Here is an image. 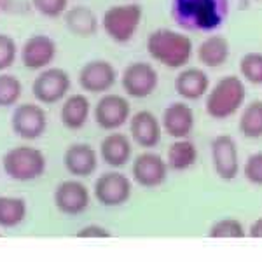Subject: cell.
I'll use <instances>...</instances> for the list:
<instances>
[{"mask_svg":"<svg viewBox=\"0 0 262 262\" xmlns=\"http://www.w3.org/2000/svg\"><path fill=\"white\" fill-rule=\"evenodd\" d=\"M239 77L252 86H262V53L252 51L239 60Z\"/></svg>","mask_w":262,"mask_h":262,"instance_id":"cell-28","label":"cell"},{"mask_svg":"<svg viewBox=\"0 0 262 262\" xmlns=\"http://www.w3.org/2000/svg\"><path fill=\"white\" fill-rule=\"evenodd\" d=\"M247 101V84L239 75H224L205 96V111L212 119L224 121L236 116Z\"/></svg>","mask_w":262,"mask_h":262,"instance_id":"cell-3","label":"cell"},{"mask_svg":"<svg viewBox=\"0 0 262 262\" xmlns=\"http://www.w3.org/2000/svg\"><path fill=\"white\" fill-rule=\"evenodd\" d=\"M231 56V46L227 37L221 33H208L196 49V58L206 69H221Z\"/></svg>","mask_w":262,"mask_h":262,"instance_id":"cell-19","label":"cell"},{"mask_svg":"<svg viewBox=\"0 0 262 262\" xmlns=\"http://www.w3.org/2000/svg\"><path fill=\"white\" fill-rule=\"evenodd\" d=\"M12 131L23 140H37L48 128V114L40 103L23 101L18 103L11 117Z\"/></svg>","mask_w":262,"mask_h":262,"instance_id":"cell-8","label":"cell"},{"mask_svg":"<svg viewBox=\"0 0 262 262\" xmlns=\"http://www.w3.org/2000/svg\"><path fill=\"white\" fill-rule=\"evenodd\" d=\"M129 135L142 149H154L163 137L161 121L150 111H138L129 117Z\"/></svg>","mask_w":262,"mask_h":262,"instance_id":"cell-16","label":"cell"},{"mask_svg":"<svg viewBox=\"0 0 262 262\" xmlns=\"http://www.w3.org/2000/svg\"><path fill=\"white\" fill-rule=\"evenodd\" d=\"M54 203L65 215H79L90 205V191L79 180H65L54 191Z\"/></svg>","mask_w":262,"mask_h":262,"instance_id":"cell-18","label":"cell"},{"mask_svg":"<svg viewBox=\"0 0 262 262\" xmlns=\"http://www.w3.org/2000/svg\"><path fill=\"white\" fill-rule=\"evenodd\" d=\"M91 116V101L82 93H75L63 100L60 119L67 129L77 131L84 128Z\"/></svg>","mask_w":262,"mask_h":262,"instance_id":"cell-21","label":"cell"},{"mask_svg":"<svg viewBox=\"0 0 262 262\" xmlns=\"http://www.w3.org/2000/svg\"><path fill=\"white\" fill-rule=\"evenodd\" d=\"M239 133L247 138L262 137V100H253L243 105L238 122Z\"/></svg>","mask_w":262,"mask_h":262,"instance_id":"cell-25","label":"cell"},{"mask_svg":"<svg viewBox=\"0 0 262 262\" xmlns=\"http://www.w3.org/2000/svg\"><path fill=\"white\" fill-rule=\"evenodd\" d=\"M27 215V203L21 198L0 196V226L16 227L25 221Z\"/></svg>","mask_w":262,"mask_h":262,"instance_id":"cell-26","label":"cell"},{"mask_svg":"<svg viewBox=\"0 0 262 262\" xmlns=\"http://www.w3.org/2000/svg\"><path fill=\"white\" fill-rule=\"evenodd\" d=\"M159 86V74L149 61H133L122 70L121 88L126 96L143 100L154 95Z\"/></svg>","mask_w":262,"mask_h":262,"instance_id":"cell-7","label":"cell"},{"mask_svg":"<svg viewBox=\"0 0 262 262\" xmlns=\"http://www.w3.org/2000/svg\"><path fill=\"white\" fill-rule=\"evenodd\" d=\"M212 161L222 180H234L239 173L238 145L231 135H219L212 140Z\"/></svg>","mask_w":262,"mask_h":262,"instance_id":"cell-12","label":"cell"},{"mask_svg":"<svg viewBox=\"0 0 262 262\" xmlns=\"http://www.w3.org/2000/svg\"><path fill=\"white\" fill-rule=\"evenodd\" d=\"M198 161V147L189 138H179L168 149L166 164L175 171H185Z\"/></svg>","mask_w":262,"mask_h":262,"instance_id":"cell-24","label":"cell"},{"mask_svg":"<svg viewBox=\"0 0 262 262\" xmlns=\"http://www.w3.org/2000/svg\"><path fill=\"white\" fill-rule=\"evenodd\" d=\"M170 11L184 32L213 33L229 18V0H171Z\"/></svg>","mask_w":262,"mask_h":262,"instance_id":"cell-1","label":"cell"},{"mask_svg":"<svg viewBox=\"0 0 262 262\" xmlns=\"http://www.w3.org/2000/svg\"><path fill=\"white\" fill-rule=\"evenodd\" d=\"M175 93L185 101H198L210 91V77L203 69L198 67H184L175 77Z\"/></svg>","mask_w":262,"mask_h":262,"instance_id":"cell-17","label":"cell"},{"mask_svg":"<svg viewBox=\"0 0 262 262\" xmlns=\"http://www.w3.org/2000/svg\"><path fill=\"white\" fill-rule=\"evenodd\" d=\"M245 179L253 185H262V152L248 156L243 166Z\"/></svg>","mask_w":262,"mask_h":262,"instance_id":"cell-32","label":"cell"},{"mask_svg":"<svg viewBox=\"0 0 262 262\" xmlns=\"http://www.w3.org/2000/svg\"><path fill=\"white\" fill-rule=\"evenodd\" d=\"M32 7L44 18L56 19L69 9V0H32Z\"/></svg>","mask_w":262,"mask_h":262,"instance_id":"cell-30","label":"cell"},{"mask_svg":"<svg viewBox=\"0 0 262 262\" xmlns=\"http://www.w3.org/2000/svg\"><path fill=\"white\" fill-rule=\"evenodd\" d=\"M77 82L84 93L105 95L117 82V70L111 61L96 58V60L84 63L82 69L79 70Z\"/></svg>","mask_w":262,"mask_h":262,"instance_id":"cell-10","label":"cell"},{"mask_svg":"<svg viewBox=\"0 0 262 262\" xmlns=\"http://www.w3.org/2000/svg\"><path fill=\"white\" fill-rule=\"evenodd\" d=\"M143 19V9L140 4H117L111 6L101 16V28L105 35L116 44H128L137 35Z\"/></svg>","mask_w":262,"mask_h":262,"instance_id":"cell-4","label":"cell"},{"mask_svg":"<svg viewBox=\"0 0 262 262\" xmlns=\"http://www.w3.org/2000/svg\"><path fill=\"white\" fill-rule=\"evenodd\" d=\"M208 236L212 238H243L245 231L242 222H238L236 219H221L210 227Z\"/></svg>","mask_w":262,"mask_h":262,"instance_id":"cell-29","label":"cell"},{"mask_svg":"<svg viewBox=\"0 0 262 262\" xmlns=\"http://www.w3.org/2000/svg\"><path fill=\"white\" fill-rule=\"evenodd\" d=\"M6 6L9 11H27V6H32V0H2V7Z\"/></svg>","mask_w":262,"mask_h":262,"instance_id":"cell-34","label":"cell"},{"mask_svg":"<svg viewBox=\"0 0 262 262\" xmlns=\"http://www.w3.org/2000/svg\"><path fill=\"white\" fill-rule=\"evenodd\" d=\"M194 124H196V117H194V111L187 101H173L163 111V131L175 140L189 138V135L194 129Z\"/></svg>","mask_w":262,"mask_h":262,"instance_id":"cell-15","label":"cell"},{"mask_svg":"<svg viewBox=\"0 0 262 262\" xmlns=\"http://www.w3.org/2000/svg\"><path fill=\"white\" fill-rule=\"evenodd\" d=\"M131 140L126 135L119 133V131H111V135L101 140L100 145V156L108 166L121 168L131 159Z\"/></svg>","mask_w":262,"mask_h":262,"instance_id":"cell-22","label":"cell"},{"mask_svg":"<svg viewBox=\"0 0 262 262\" xmlns=\"http://www.w3.org/2000/svg\"><path fill=\"white\" fill-rule=\"evenodd\" d=\"M58 53V46L54 39L44 33H37L25 40L23 48L19 51V60L25 69L40 72L51 67Z\"/></svg>","mask_w":262,"mask_h":262,"instance_id":"cell-11","label":"cell"},{"mask_svg":"<svg viewBox=\"0 0 262 262\" xmlns=\"http://www.w3.org/2000/svg\"><path fill=\"white\" fill-rule=\"evenodd\" d=\"M72 79L69 72L60 67L40 70L32 82V95L40 105H56L69 96Z\"/></svg>","mask_w":262,"mask_h":262,"instance_id":"cell-6","label":"cell"},{"mask_svg":"<svg viewBox=\"0 0 262 262\" xmlns=\"http://www.w3.org/2000/svg\"><path fill=\"white\" fill-rule=\"evenodd\" d=\"M18 60V44L7 33H0V72L9 70Z\"/></svg>","mask_w":262,"mask_h":262,"instance_id":"cell-31","label":"cell"},{"mask_svg":"<svg viewBox=\"0 0 262 262\" xmlns=\"http://www.w3.org/2000/svg\"><path fill=\"white\" fill-rule=\"evenodd\" d=\"M133 179L138 185L147 189L159 187L168 175V164L159 154L154 152H142L133 161Z\"/></svg>","mask_w":262,"mask_h":262,"instance_id":"cell-14","label":"cell"},{"mask_svg":"<svg viewBox=\"0 0 262 262\" xmlns=\"http://www.w3.org/2000/svg\"><path fill=\"white\" fill-rule=\"evenodd\" d=\"M250 236L252 238H262V217H259L250 226Z\"/></svg>","mask_w":262,"mask_h":262,"instance_id":"cell-35","label":"cell"},{"mask_svg":"<svg viewBox=\"0 0 262 262\" xmlns=\"http://www.w3.org/2000/svg\"><path fill=\"white\" fill-rule=\"evenodd\" d=\"M23 96V82L16 75L0 72V107H16Z\"/></svg>","mask_w":262,"mask_h":262,"instance_id":"cell-27","label":"cell"},{"mask_svg":"<svg viewBox=\"0 0 262 262\" xmlns=\"http://www.w3.org/2000/svg\"><path fill=\"white\" fill-rule=\"evenodd\" d=\"M0 9H2V0H0Z\"/></svg>","mask_w":262,"mask_h":262,"instance_id":"cell-36","label":"cell"},{"mask_svg":"<svg viewBox=\"0 0 262 262\" xmlns=\"http://www.w3.org/2000/svg\"><path fill=\"white\" fill-rule=\"evenodd\" d=\"M96 124L105 131H116L122 128L131 117V105L126 96L116 95V93H105L96 101L93 108Z\"/></svg>","mask_w":262,"mask_h":262,"instance_id":"cell-9","label":"cell"},{"mask_svg":"<svg viewBox=\"0 0 262 262\" xmlns=\"http://www.w3.org/2000/svg\"><path fill=\"white\" fill-rule=\"evenodd\" d=\"M65 27L69 28V32L75 37H93L96 35L100 27L98 16L95 14V11L90 9L88 6H75L67 9L65 14Z\"/></svg>","mask_w":262,"mask_h":262,"instance_id":"cell-23","label":"cell"},{"mask_svg":"<svg viewBox=\"0 0 262 262\" xmlns=\"http://www.w3.org/2000/svg\"><path fill=\"white\" fill-rule=\"evenodd\" d=\"M131 196V182L119 171H107L95 182V198L105 206L124 205Z\"/></svg>","mask_w":262,"mask_h":262,"instance_id":"cell-13","label":"cell"},{"mask_svg":"<svg viewBox=\"0 0 262 262\" xmlns=\"http://www.w3.org/2000/svg\"><path fill=\"white\" fill-rule=\"evenodd\" d=\"M63 163L70 175L90 177L98 166V156L90 143H72L65 150Z\"/></svg>","mask_w":262,"mask_h":262,"instance_id":"cell-20","label":"cell"},{"mask_svg":"<svg viewBox=\"0 0 262 262\" xmlns=\"http://www.w3.org/2000/svg\"><path fill=\"white\" fill-rule=\"evenodd\" d=\"M4 171L14 180L28 182L39 179L46 171V158L44 154L30 145H19L6 152L2 159Z\"/></svg>","mask_w":262,"mask_h":262,"instance_id":"cell-5","label":"cell"},{"mask_svg":"<svg viewBox=\"0 0 262 262\" xmlns=\"http://www.w3.org/2000/svg\"><path fill=\"white\" fill-rule=\"evenodd\" d=\"M147 54L159 65L180 70L189 65L194 54V42L185 32L173 28H156L147 37Z\"/></svg>","mask_w":262,"mask_h":262,"instance_id":"cell-2","label":"cell"},{"mask_svg":"<svg viewBox=\"0 0 262 262\" xmlns=\"http://www.w3.org/2000/svg\"><path fill=\"white\" fill-rule=\"evenodd\" d=\"M79 238H108L111 232L100 226H88L77 232Z\"/></svg>","mask_w":262,"mask_h":262,"instance_id":"cell-33","label":"cell"}]
</instances>
